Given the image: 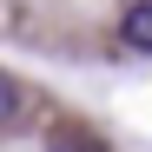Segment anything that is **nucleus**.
<instances>
[{"mask_svg":"<svg viewBox=\"0 0 152 152\" xmlns=\"http://www.w3.org/2000/svg\"><path fill=\"white\" fill-rule=\"evenodd\" d=\"M119 40L132 46V53H152V0H132V7L119 13Z\"/></svg>","mask_w":152,"mask_h":152,"instance_id":"f257e3e1","label":"nucleus"},{"mask_svg":"<svg viewBox=\"0 0 152 152\" xmlns=\"http://www.w3.org/2000/svg\"><path fill=\"white\" fill-rule=\"evenodd\" d=\"M20 119H27V93L13 73H0V126H20Z\"/></svg>","mask_w":152,"mask_h":152,"instance_id":"f03ea898","label":"nucleus"},{"mask_svg":"<svg viewBox=\"0 0 152 152\" xmlns=\"http://www.w3.org/2000/svg\"><path fill=\"white\" fill-rule=\"evenodd\" d=\"M46 152H99V145H93L86 132H73V126H60V132L46 139Z\"/></svg>","mask_w":152,"mask_h":152,"instance_id":"7ed1b4c3","label":"nucleus"}]
</instances>
